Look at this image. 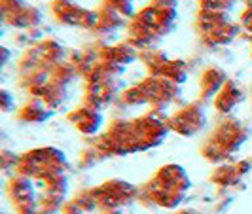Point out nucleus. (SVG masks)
Segmentation results:
<instances>
[{"mask_svg": "<svg viewBox=\"0 0 252 214\" xmlns=\"http://www.w3.org/2000/svg\"><path fill=\"white\" fill-rule=\"evenodd\" d=\"M226 86V72L218 66H209L201 76V91L203 97L209 99L213 95H218L220 89Z\"/></svg>", "mask_w": 252, "mask_h": 214, "instance_id": "obj_4", "label": "nucleus"}, {"mask_svg": "<svg viewBox=\"0 0 252 214\" xmlns=\"http://www.w3.org/2000/svg\"><path fill=\"white\" fill-rule=\"evenodd\" d=\"M68 118H70V122H74V125L78 127L82 133H86V135L95 133L102 122L99 110H97V108H91V106H84V108H80L78 112H72Z\"/></svg>", "mask_w": 252, "mask_h": 214, "instance_id": "obj_3", "label": "nucleus"}, {"mask_svg": "<svg viewBox=\"0 0 252 214\" xmlns=\"http://www.w3.org/2000/svg\"><path fill=\"white\" fill-rule=\"evenodd\" d=\"M161 74L167 76L169 82L173 84H180V82H186V68L182 61H167V64L163 66Z\"/></svg>", "mask_w": 252, "mask_h": 214, "instance_id": "obj_7", "label": "nucleus"}, {"mask_svg": "<svg viewBox=\"0 0 252 214\" xmlns=\"http://www.w3.org/2000/svg\"><path fill=\"white\" fill-rule=\"evenodd\" d=\"M203 123H205V114L201 106L197 104L186 106L184 110L175 114V118L171 120V127L180 135H193L195 131L201 129Z\"/></svg>", "mask_w": 252, "mask_h": 214, "instance_id": "obj_2", "label": "nucleus"}, {"mask_svg": "<svg viewBox=\"0 0 252 214\" xmlns=\"http://www.w3.org/2000/svg\"><path fill=\"white\" fill-rule=\"evenodd\" d=\"M247 135H249V131L241 125L239 122H226L216 129L215 139L211 137V144H215V148H218L220 152L237 150L247 140Z\"/></svg>", "mask_w": 252, "mask_h": 214, "instance_id": "obj_1", "label": "nucleus"}, {"mask_svg": "<svg viewBox=\"0 0 252 214\" xmlns=\"http://www.w3.org/2000/svg\"><path fill=\"white\" fill-rule=\"evenodd\" d=\"M2 101H4V104H2V108L8 112V110H12V97H10V93L8 91H2Z\"/></svg>", "mask_w": 252, "mask_h": 214, "instance_id": "obj_9", "label": "nucleus"}, {"mask_svg": "<svg viewBox=\"0 0 252 214\" xmlns=\"http://www.w3.org/2000/svg\"><path fill=\"white\" fill-rule=\"evenodd\" d=\"M241 99H243V93L237 88V84L235 82H227L226 86L220 89V93L216 95L215 106L220 112H229V110H233V106L239 104Z\"/></svg>", "mask_w": 252, "mask_h": 214, "instance_id": "obj_5", "label": "nucleus"}, {"mask_svg": "<svg viewBox=\"0 0 252 214\" xmlns=\"http://www.w3.org/2000/svg\"><path fill=\"white\" fill-rule=\"evenodd\" d=\"M19 118L25 122H44L48 118V112L40 104H29L23 108V112L19 114Z\"/></svg>", "mask_w": 252, "mask_h": 214, "instance_id": "obj_8", "label": "nucleus"}, {"mask_svg": "<svg viewBox=\"0 0 252 214\" xmlns=\"http://www.w3.org/2000/svg\"><path fill=\"white\" fill-rule=\"evenodd\" d=\"M102 57H108L106 61H114V63H131L135 57H137V51L133 50L129 44H120V46H116V48H112V50L108 51V55H104L102 53Z\"/></svg>", "mask_w": 252, "mask_h": 214, "instance_id": "obj_6", "label": "nucleus"}, {"mask_svg": "<svg viewBox=\"0 0 252 214\" xmlns=\"http://www.w3.org/2000/svg\"><path fill=\"white\" fill-rule=\"evenodd\" d=\"M2 51H4V64H6V63H8V59H10V51L6 50V48H4Z\"/></svg>", "mask_w": 252, "mask_h": 214, "instance_id": "obj_10", "label": "nucleus"}]
</instances>
